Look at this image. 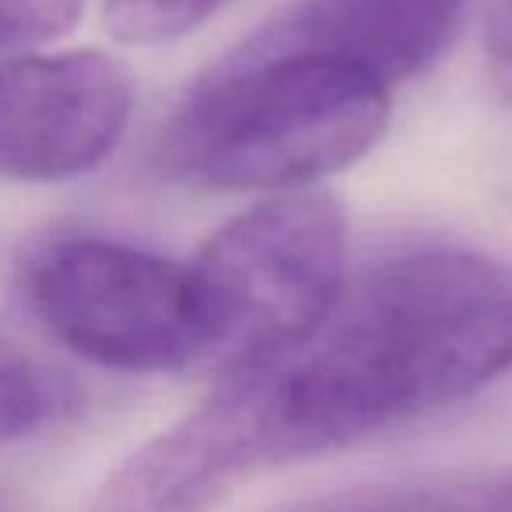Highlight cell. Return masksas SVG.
I'll list each match as a JSON object with an SVG mask.
<instances>
[{"label":"cell","mask_w":512,"mask_h":512,"mask_svg":"<svg viewBox=\"0 0 512 512\" xmlns=\"http://www.w3.org/2000/svg\"><path fill=\"white\" fill-rule=\"evenodd\" d=\"M509 365L512 271L439 246L369 267L299 348L214 390L260 474L442 411Z\"/></svg>","instance_id":"cell-1"},{"label":"cell","mask_w":512,"mask_h":512,"mask_svg":"<svg viewBox=\"0 0 512 512\" xmlns=\"http://www.w3.org/2000/svg\"><path fill=\"white\" fill-rule=\"evenodd\" d=\"M390 109V88L348 67L232 46L172 109L155 165L197 190H302L358 162Z\"/></svg>","instance_id":"cell-2"},{"label":"cell","mask_w":512,"mask_h":512,"mask_svg":"<svg viewBox=\"0 0 512 512\" xmlns=\"http://www.w3.org/2000/svg\"><path fill=\"white\" fill-rule=\"evenodd\" d=\"M344 207L320 190L271 193L200 246L190 271L200 362L218 376L299 348L344 292Z\"/></svg>","instance_id":"cell-3"},{"label":"cell","mask_w":512,"mask_h":512,"mask_svg":"<svg viewBox=\"0 0 512 512\" xmlns=\"http://www.w3.org/2000/svg\"><path fill=\"white\" fill-rule=\"evenodd\" d=\"M25 299L71 355L102 369L176 372L200 362L190 271L148 249L57 239L29 260Z\"/></svg>","instance_id":"cell-4"},{"label":"cell","mask_w":512,"mask_h":512,"mask_svg":"<svg viewBox=\"0 0 512 512\" xmlns=\"http://www.w3.org/2000/svg\"><path fill=\"white\" fill-rule=\"evenodd\" d=\"M130 78L99 50L0 60V176L64 183L99 169L130 123Z\"/></svg>","instance_id":"cell-5"},{"label":"cell","mask_w":512,"mask_h":512,"mask_svg":"<svg viewBox=\"0 0 512 512\" xmlns=\"http://www.w3.org/2000/svg\"><path fill=\"white\" fill-rule=\"evenodd\" d=\"M470 0H295L242 39L256 57H306L397 88L453 43Z\"/></svg>","instance_id":"cell-6"},{"label":"cell","mask_w":512,"mask_h":512,"mask_svg":"<svg viewBox=\"0 0 512 512\" xmlns=\"http://www.w3.org/2000/svg\"><path fill=\"white\" fill-rule=\"evenodd\" d=\"M78 407V386L0 330V446L32 439Z\"/></svg>","instance_id":"cell-7"},{"label":"cell","mask_w":512,"mask_h":512,"mask_svg":"<svg viewBox=\"0 0 512 512\" xmlns=\"http://www.w3.org/2000/svg\"><path fill=\"white\" fill-rule=\"evenodd\" d=\"M228 0H102V18L113 39L127 46H158L214 18Z\"/></svg>","instance_id":"cell-8"},{"label":"cell","mask_w":512,"mask_h":512,"mask_svg":"<svg viewBox=\"0 0 512 512\" xmlns=\"http://www.w3.org/2000/svg\"><path fill=\"white\" fill-rule=\"evenodd\" d=\"M85 0H0V60L36 53L78 22Z\"/></svg>","instance_id":"cell-9"},{"label":"cell","mask_w":512,"mask_h":512,"mask_svg":"<svg viewBox=\"0 0 512 512\" xmlns=\"http://www.w3.org/2000/svg\"><path fill=\"white\" fill-rule=\"evenodd\" d=\"M484 53H488L491 85L512 102V0H498L491 11L488 32H484Z\"/></svg>","instance_id":"cell-10"},{"label":"cell","mask_w":512,"mask_h":512,"mask_svg":"<svg viewBox=\"0 0 512 512\" xmlns=\"http://www.w3.org/2000/svg\"><path fill=\"white\" fill-rule=\"evenodd\" d=\"M463 512H512V467L467 474Z\"/></svg>","instance_id":"cell-11"}]
</instances>
